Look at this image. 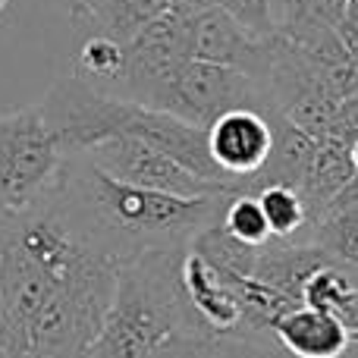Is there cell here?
Wrapping results in <instances>:
<instances>
[{"label":"cell","instance_id":"cell-1","mask_svg":"<svg viewBox=\"0 0 358 358\" xmlns=\"http://www.w3.org/2000/svg\"><path fill=\"white\" fill-rule=\"evenodd\" d=\"M123 261L54 185L0 223V358H88Z\"/></svg>","mask_w":358,"mask_h":358},{"label":"cell","instance_id":"cell-2","mask_svg":"<svg viewBox=\"0 0 358 358\" xmlns=\"http://www.w3.org/2000/svg\"><path fill=\"white\" fill-rule=\"evenodd\" d=\"M60 195L76 208L107 252L120 261H132L148 252H185L192 242L214 227L223 214L229 192L201 198L167 195L142 185L113 179L85 155L66 157Z\"/></svg>","mask_w":358,"mask_h":358},{"label":"cell","instance_id":"cell-3","mask_svg":"<svg viewBox=\"0 0 358 358\" xmlns=\"http://www.w3.org/2000/svg\"><path fill=\"white\" fill-rule=\"evenodd\" d=\"M41 113L66 157L85 155L88 148H94L110 136H138L164 148L195 176L233 185L210 157L208 129L189 123V120H179L167 110L113 98V94L94 88L92 82H85L76 69L50 85V92L41 101Z\"/></svg>","mask_w":358,"mask_h":358},{"label":"cell","instance_id":"cell-4","mask_svg":"<svg viewBox=\"0 0 358 358\" xmlns=\"http://www.w3.org/2000/svg\"><path fill=\"white\" fill-rule=\"evenodd\" d=\"M185 252H148L120 267L117 292L88 358H155L176 336L208 334L179 277Z\"/></svg>","mask_w":358,"mask_h":358},{"label":"cell","instance_id":"cell-5","mask_svg":"<svg viewBox=\"0 0 358 358\" xmlns=\"http://www.w3.org/2000/svg\"><path fill=\"white\" fill-rule=\"evenodd\" d=\"M60 151L41 104L0 113V217L29 214L60 182Z\"/></svg>","mask_w":358,"mask_h":358},{"label":"cell","instance_id":"cell-6","mask_svg":"<svg viewBox=\"0 0 358 358\" xmlns=\"http://www.w3.org/2000/svg\"><path fill=\"white\" fill-rule=\"evenodd\" d=\"M92 164H98L104 173L123 182L142 185V189L167 192V195L182 198H201V195H220V192H233V185L210 182V179L195 176L185 170L176 157H170L164 148L145 142L138 136H110L98 142L94 148L85 151Z\"/></svg>","mask_w":358,"mask_h":358},{"label":"cell","instance_id":"cell-7","mask_svg":"<svg viewBox=\"0 0 358 358\" xmlns=\"http://www.w3.org/2000/svg\"><path fill=\"white\" fill-rule=\"evenodd\" d=\"M277 35H252L239 19H233L220 6H198L189 16V57L204 63L233 66L252 79L267 82L273 63Z\"/></svg>","mask_w":358,"mask_h":358},{"label":"cell","instance_id":"cell-8","mask_svg":"<svg viewBox=\"0 0 358 358\" xmlns=\"http://www.w3.org/2000/svg\"><path fill=\"white\" fill-rule=\"evenodd\" d=\"M273 113L239 107V110L217 117L208 126V151L220 167V173L233 182V192L245 189L271 161Z\"/></svg>","mask_w":358,"mask_h":358},{"label":"cell","instance_id":"cell-9","mask_svg":"<svg viewBox=\"0 0 358 358\" xmlns=\"http://www.w3.org/2000/svg\"><path fill=\"white\" fill-rule=\"evenodd\" d=\"M182 289L189 299V308L195 311L198 324L210 334H245V311L242 302L220 277L217 271L201 258L198 252H185L179 264Z\"/></svg>","mask_w":358,"mask_h":358},{"label":"cell","instance_id":"cell-10","mask_svg":"<svg viewBox=\"0 0 358 358\" xmlns=\"http://www.w3.org/2000/svg\"><path fill=\"white\" fill-rule=\"evenodd\" d=\"M273 340L292 358H343L352 346V334L334 311L299 305L273 327Z\"/></svg>","mask_w":358,"mask_h":358},{"label":"cell","instance_id":"cell-11","mask_svg":"<svg viewBox=\"0 0 358 358\" xmlns=\"http://www.w3.org/2000/svg\"><path fill=\"white\" fill-rule=\"evenodd\" d=\"M173 6V0H79L66 13L82 35H104L120 44H129L145 25Z\"/></svg>","mask_w":358,"mask_h":358},{"label":"cell","instance_id":"cell-12","mask_svg":"<svg viewBox=\"0 0 358 358\" xmlns=\"http://www.w3.org/2000/svg\"><path fill=\"white\" fill-rule=\"evenodd\" d=\"M327 264H334V258L321 245H315V242L271 239L267 245H261L258 264H255L252 277L273 286V289H280L283 296L302 302V292L308 286V280Z\"/></svg>","mask_w":358,"mask_h":358},{"label":"cell","instance_id":"cell-13","mask_svg":"<svg viewBox=\"0 0 358 358\" xmlns=\"http://www.w3.org/2000/svg\"><path fill=\"white\" fill-rule=\"evenodd\" d=\"M317 142L311 132L299 129L289 117L283 113H273V151H271V161L267 167L261 170L252 182L245 185L242 192H261L267 185H292V189L302 192L305 179L311 173V164H315L317 155Z\"/></svg>","mask_w":358,"mask_h":358},{"label":"cell","instance_id":"cell-14","mask_svg":"<svg viewBox=\"0 0 358 358\" xmlns=\"http://www.w3.org/2000/svg\"><path fill=\"white\" fill-rule=\"evenodd\" d=\"M355 173V164H352V142L340 136H327L317 142V155L315 164H311V173L302 185V195L311 208V223L330 208L336 195L352 182ZM308 239V236H305Z\"/></svg>","mask_w":358,"mask_h":358},{"label":"cell","instance_id":"cell-15","mask_svg":"<svg viewBox=\"0 0 358 358\" xmlns=\"http://www.w3.org/2000/svg\"><path fill=\"white\" fill-rule=\"evenodd\" d=\"M155 358H292L273 336L261 334H185Z\"/></svg>","mask_w":358,"mask_h":358},{"label":"cell","instance_id":"cell-16","mask_svg":"<svg viewBox=\"0 0 358 358\" xmlns=\"http://www.w3.org/2000/svg\"><path fill=\"white\" fill-rule=\"evenodd\" d=\"M321 245L334 261L346 267H358V176L340 195L330 201V208L311 223L308 239Z\"/></svg>","mask_w":358,"mask_h":358},{"label":"cell","instance_id":"cell-17","mask_svg":"<svg viewBox=\"0 0 358 358\" xmlns=\"http://www.w3.org/2000/svg\"><path fill=\"white\" fill-rule=\"evenodd\" d=\"M267 214L273 239H292L305 242L311 229V208L305 201V195L292 185H267V189L255 192Z\"/></svg>","mask_w":358,"mask_h":358},{"label":"cell","instance_id":"cell-18","mask_svg":"<svg viewBox=\"0 0 358 358\" xmlns=\"http://www.w3.org/2000/svg\"><path fill=\"white\" fill-rule=\"evenodd\" d=\"M123 63H126V44L104 35H88L79 48V57H76V73L85 82H92L94 88L107 92L117 82V76L123 73Z\"/></svg>","mask_w":358,"mask_h":358},{"label":"cell","instance_id":"cell-19","mask_svg":"<svg viewBox=\"0 0 358 358\" xmlns=\"http://www.w3.org/2000/svg\"><path fill=\"white\" fill-rule=\"evenodd\" d=\"M220 223L227 227L229 236H236L239 242H245L252 248H261L273 239L264 208H261L258 195H252V192H229Z\"/></svg>","mask_w":358,"mask_h":358},{"label":"cell","instance_id":"cell-20","mask_svg":"<svg viewBox=\"0 0 358 358\" xmlns=\"http://www.w3.org/2000/svg\"><path fill=\"white\" fill-rule=\"evenodd\" d=\"M210 6L227 10L233 19H239L252 35H277L273 29V16H271V0H210Z\"/></svg>","mask_w":358,"mask_h":358},{"label":"cell","instance_id":"cell-21","mask_svg":"<svg viewBox=\"0 0 358 358\" xmlns=\"http://www.w3.org/2000/svg\"><path fill=\"white\" fill-rule=\"evenodd\" d=\"M336 315H340V321L346 324L349 334H352V340L358 343V286L349 292L346 299H343V305L336 308Z\"/></svg>","mask_w":358,"mask_h":358},{"label":"cell","instance_id":"cell-22","mask_svg":"<svg viewBox=\"0 0 358 358\" xmlns=\"http://www.w3.org/2000/svg\"><path fill=\"white\" fill-rule=\"evenodd\" d=\"M173 6H189V10H198V6H210V0H173Z\"/></svg>","mask_w":358,"mask_h":358},{"label":"cell","instance_id":"cell-23","mask_svg":"<svg viewBox=\"0 0 358 358\" xmlns=\"http://www.w3.org/2000/svg\"><path fill=\"white\" fill-rule=\"evenodd\" d=\"M346 22H352V25H358V0H352V3H349V13H346Z\"/></svg>","mask_w":358,"mask_h":358},{"label":"cell","instance_id":"cell-24","mask_svg":"<svg viewBox=\"0 0 358 358\" xmlns=\"http://www.w3.org/2000/svg\"><path fill=\"white\" fill-rule=\"evenodd\" d=\"M352 164H355V173H358V138L352 142Z\"/></svg>","mask_w":358,"mask_h":358},{"label":"cell","instance_id":"cell-25","mask_svg":"<svg viewBox=\"0 0 358 358\" xmlns=\"http://www.w3.org/2000/svg\"><path fill=\"white\" fill-rule=\"evenodd\" d=\"M76 3H79V0H60V6H63V10H66V13H69V10H73V6H76Z\"/></svg>","mask_w":358,"mask_h":358},{"label":"cell","instance_id":"cell-26","mask_svg":"<svg viewBox=\"0 0 358 358\" xmlns=\"http://www.w3.org/2000/svg\"><path fill=\"white\" fill-rule=\"evenodd\" d=\"M6 6H10V0H0V16L6 13Z\"/></svg>","mask_w":358,"mask_h":358},{"label":"cell","instance_id":"cell-27","mask_svg":"<svg viewBox=\"0 0 358 358\" xmlns=\"http://www.w3.org/2000/svg\"><path fill=\"white\" fill-rule=\"evenodd\" d=\"M0 223H3V217H0Z\"/></svg>","mask_w":358,"mask_h":358},{"label":"cell","instance_id":"cell-28","mask_svg":"<svg viewBox=\"0 0 358 358\" xmlns=\"http://www.w3.org/2000/svg\"><path fill=\"white\" fill-rule=\"evenodd\" d=\"M355 101H358V94H355Z\"/></svg>","mask_w":358,"mask_h":358}]
</instances>
